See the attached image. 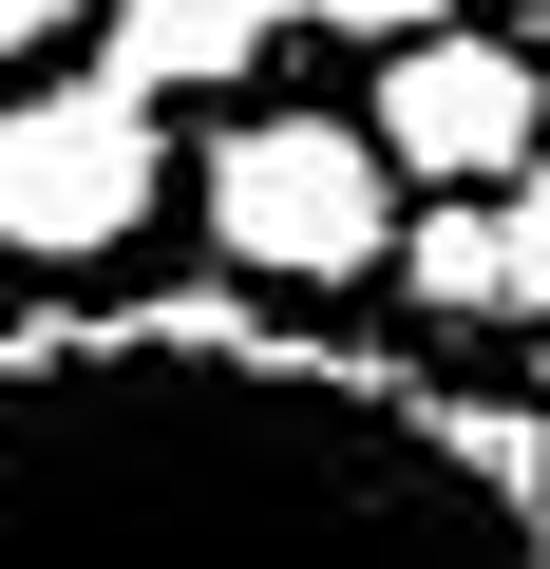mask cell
<instances>
[{
  "instance_id": "1",
  "label": "cell",
  "mask_w": 550,
  "mask_h": 569,
  "mask_svg": "<svg viewBox=\"0 0 550 569\" xmlns=\"http://www.w3.org/2000/svg\"><path fill=\"white\" fill-rule=\"evenodd\" d=\"M0 569H550V418L247 284L20 305Z\"/></svg>"
},
{
  "instance_id": "2",
  "label": "cell",
  "mask_w": 550,
  "mask_h": 569,
  "mask_svg": "<svg viewBox=\"0 0 550 569\" xmlns=\"http://www.w3.org/2000/svg\"><path fill=\"white\" fill-rule=\"evenodd\" d=\"M190 209H209V284H247V305H323V284H399V152H380V114H323V96H266V114H228L209 133V171H190Z\"/></svg>"
},
{
  "instance_id": "3",
  "label": "cell",
  "mask_w": 550,
  "mask_h": 569,
  "mask_svg": "<svg viewBox=\"0 0 550 569\" xmlns=\"http://www.w3.org/2000/svg\"><path fill=\"white\" fill-rule=\"evenodd\" d=\"M171 209V114L114 96V77H39V96H0V247L20 266H114L133 228Z\"/></svg>"
},
{
  "instance_id": "4",
  "label": "cell",
  "mask_w": 550,
  "mask_h": 569,
  "mask_svg": "<svg viewBox=\"0 0 550 569\" xmlns=\"http://www.w3.org/2000/svg\"><path fill=\"white\" fill-rule=\"evenodd\" d=\"M531 114H550V58L531 39H418V58H380V152H399V190H512L531 171Z\"/></svg>"
},
{
  "instance_id": "5",
  "label": "cell",
  "mask_w": 550,
  "mask_h": 569,
  "mask_svg": "<svg viewBox=\"0 0 550 569\" xmlns=\"http://www.w3.org/2000/svg\"><path fill=\"white\" fill-rule=\"evenodd\" d=\"M96 77L114 96H228V77H266V20L247 0H96Z\"/></svg>"
},
{
  "instance_id": "6",
  "label": "cell",
  "mask_w": 550,
  "mask_h": 569,
  "mask_svg": "<svg viewBox=\"0 0 550 569\" xmlns=\"http://www.w3.org/2000/svg\"><path fill=\"white\" fill-rule=\"evenodd\" d=\"M399 305L418 323H512V284H493V190H437L399 228Z\"/></svg>"
},
{
  "instance_id": "7",
  "label": "cell",
  "mask_w": 550,
  "mask_h": 569,
  "mask_svg": "<svg viewBox=\"0 0 550 569\" xmlns=\"http://www.w3.org/2000/svg\"><path fill=\"white\" fill-rule=\"evenodd\" d=\"M493 284H512V323H550V171L493 190Z\"/></svg>"
},
{
  "instance_id": "8",
  "label": "cell",
  "mask_w": 550,
  "mask_h": 569,
  "mask_svg": "<svg viewBox=\"0 0 550 569\" xmlns=\"http://www.w3.org/2000/svg\"><path fill=\"white\" fill-rule=\"evenodd\" d=\"M323 39H361V58H418V39H456V0H323Z\"/></svg>"
},
{
  "instance_id": "9",
  "label": "cell",
  "mask_w": 550,
  "mask_h": 569,
  "mask_svg": "<svg viewBox=\"0 0 550 569\" xmlns=\"http://www.w3.org/2000/svg\"><path fill=\"white\" fill-rule=\"evenodd\" d=\"M39 39H77V0H0V58H39Z\"/></svg>"
},
{
  "instance_id": "10",
  "label": "cell",
  "mask_w": 550,
  "mask_h": 569,
  "mask_svg": "<svg viewBox=\"0 0 550 569\" xmlns=\"http://www.w3.org/2000/svg\"><path fill=\"white\" fill-rule=\"evenodd\" d=\"M247 20H266V39H304V20H323V0H247Z\"/></svg>"
}]
</instances>
